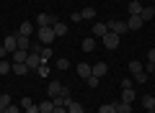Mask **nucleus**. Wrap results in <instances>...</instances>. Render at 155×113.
<instances>
[{"mask_svg":"<svg viewBox=\"0 0 155 113\" xmlns=\"http://www.w3.org/2000/svg\"><path fill=\"white\" fill-rule=\"evenodd\" d=\"M93 49H96V39L93 36H88V39H83V52H93Z\"/></svg>","mask_w":155,"mask_h":113,"instance_id":"nucleus-23","label":"nucleus"},{"mask_svg":"<svg viewBox=\"0 0 155 113\" xmlns=\"http://www.w3.org/2000/svg\"><path fill=\"white\" fill-rule=\"evenodd\" d=\"M132 85H134L132 77H124V80H122V90H127V87H132Z\"/></svg>","mask_w":155,"mask_h":113,"instance_id":"nucleus-33","label":"nucleus"},{"mask_svg":"<svg viewBox=\"0 0 155 113\" xmlns=\"http://www.w3.org/2000/svg\"><path fill=\"white\" fill-rule=\"evenodd\" d=\"M31 39L28 36H21V33H18V49H23V52H28V49H31Z\"/></svg>","mask_w":155,"mask_h":113,"instance_id":"nucleus-18","label":"nucleus"},{"mask_svg":"<svg viewBox=\"0 0 155 113\" xmlns=\"http://www.w3.org/2000/svg\"><path fill=\"white\" fill-rule=\"evenodd\" d=\"M52 113H67V108L65 105H54V111H52Z\"/></svg>","mask_w":155,"mask_h":113,"instance_id":"nucleus-39","label":"nucleus"},{"mask_svg":"<svg viewBox=\"0 0 155 113\" xmlns=\"http://www.w3.org/2000/svg\"><path fill=\"white\" fill-rule=\"evenodd\" d=\"M13 72H16V75H26L28 67H26V64H13Z\"/></svg>","mask_w":155,"mask_h":113,"instance_id":"nucleus-30","label":"nucleus"},{"mask_svg":"<svg viewBox=\"0 0 155 113\" xmlns=\"http://www.w3.org/2000/svg\"><path fill=\"white\" fill-rule=\"evenodd\" d=\"M106 33H109V26L101 23V21H96V23H93V36H101V39H104Z\"/></svg>","mask_w":155,"mask_h":113,"instance_id":"nucleus-13","label":"nucleus"},{"mask_svg":"<svg viewBox=\"0 0 155 113\" xmlns=\"http://www.w3.org/2000/svg\"><path fill=\"white\" fill-rule=\"evenodd\" d=\"M78 75H80V77H91V64L80 62V64H78Z\"/></svg>","mask_w":155,"mask_h":113,"instance_id":"nucleus-25","label":"nucleus"},{"mask_svg":"<svg viewBox=\"0 0 155 113\" xmlns=\"http://www.w3.org/2000/svg\"><path fill=\"white\" fill-rule=\"evenodd\" d=\"M114 108H116V113H132V105L129 103H122V100H116Z\"/></svg>","mask_w":155,"mask_h":113,"instance_id":"nucleus-22","label":"nucleus"},{"mask_svg":"<svg viewBox=\"0 0 155 113\" xmlns=\"http://www.w3.org/2000/svg\"><path fill=\"white\" fill-rule=\"evenodd\" d=\"M85 82H88V87H93V90L98 87V77H93V75H91V77H85Z\"/></svg>","mask_w":155,"mask_h":113,"instance_id":"nucleus-32","label":"nucleus"},{"mask_svg":"<svg viewBox=\"0 0 155 113\" xmlns=\"http://www.w3.org/2000/svg\"><path fill=\"white\" fill-rule=\"evenodd\" d=\"M39 75H41V77H47V75H49V67H47V62H44V64H41V67H39Z\"/></svg>","mask_w":155,"mask_h":113,"instance_id":"nucleus-35","label":"nucleus"},{"mask_svg":"<svg viewBox=\"0 0 155 113\" xmlns=\"http://www.w3.org/2000/svg\"><path fill=\"white\" fill-rule=\"evenodd\" d=\"M106 72H109V64H106V62H96V64L91 67V75H93V77H98V80L106 75Z\"/></svg>","mask_w":155,"mask_h":113,"instance_id":"nucleus-5","label":"nucleus"},{"mask_svg":"<svg viewBox=\"0 0 155 113\" xmlns=\"http://www.w3.org/2000/svg\"><path fill=\"white\" fill-rule=\"evenodd\" d=\"M67 67H70V62H67L65 57H60V59H57V70H67Z\"/></svg>","mask_w":155,"mask_h":113,"instance_id":"nucleus-31","label":"nucleus"},{"mask_svg":"<svg viewBox=\"0 0 155 113\" xmlns=\"http://www.w3.org/2000/svg\"><path fill=\"white\" fill-rule=\"evenodd\" d=\"M26 113H41V111H39V105H34V103H31V105L26 108Z\"/></svg>","mask_w":155,"mask_h":113,"instance_id":"nucleus-38","label":"nucleus"},{"mask_svg":"<svg viewBox=\"0 0 155 113\" xmlns=\"http://www.w3.org/2000/svg\"><path fill=\"white\" fill-rule=\"evenodd\" d=\"M11 57H13V64H26V59H28V52H23V49H16V52H13Z\"/></svg>","mask_w":155,"mask_h":113,"instance_id":"nucleus-10","label":"nucleus"},{"mask_svg":"<svg viewBox=\"0 0 155 113\" xmlns=\"http://www.w3.org/2000/svg\"><path fill=\"white\" fill-rule=\"evenodd\" d=\"M140 18H142V21H153V18H155V8H142Z\"/></svg>","mask_w":155,"mask_h":113,"instance_id":"nucleus-24","label":"nucleus"},{"mask_svg":"<svg viewBox=\"0 0 155 113\" xmlns=\"http://www.w3.org/2000/svg\"><path fill=\"white\" fill-rule=\"evenodd\" d=\"M147 62H155V49H150V52H147Z\"/></svg>","mask_w":155,"mask_h":113,"instance_id":"nucleus-40","label":"nucleus"},{"mask_svg":"<svg viewBox=\"0 0 155 113\" xmlns=\"http://www.w3.org/2000/svg\"><path fill=\"white\" fill-rule=\"evenodd\" d=\"M31 103H34V100H31V98H21V103H18V105H21V108H23V111H26V108H28V105H31Z\"/></svg>","mask_w":155,"mask_h":113,"instance_id":"nucleus-36","label":"nucleus"},{"mask_svg":"<svg viewBox=\"0 0 155 113\" xmlns=\"http://www.w3.org/2000/svg\"><path fill=\"white\" fill-rule=\"evenodd\" d=\"M3 46L8 49V54H13L18 49V33H11V36H5V41H3Z\"/></svg>","mask_w":155,"mask_h":113,"instance_id":"nucleus-7","label":"nucleus"},{"mask_svg":"<svg viewBox=\"0 0 155 113\" xmlns=\"http://www.w3.org/2000/svg\"><path fill=\"white\" fill-rule=\"evenodd\" d=\"M54 21H57V18L49 16V13H39V16H36V28H41V26H54Z\"/></svg>","mask_w":155,"mask_h":113,"instance_id":"nucleus-4","label":"nucleus"},{"mask_svg":"<svg viewBox=\"0 0 155 113\" xmlns=\"http://www.w3.org/2000/svg\"><path fill=\"white\" fill-rule=\"evenodd\" d=\"M52 28H54L57 36H65V33H67V23L65 21H54V26H52Z\"/></svg>","mask_w":155,"mask_h":113,"instance_id":"nucleus-21","label":"nucleus"},{"mask_svg":"<svg viewBox=\"0 0 155 113\" xmlns=\"http://www.w3.org/2000/svg\"><path fill=\"white\" fill-rule=\"evenodd\" d=\"M80 18H83V21H91V18H96V8H83V11H80Z\"/></svg>","mask_w":155,"mask_h":113,"instance_id":"nucleus-26","label":"nucleus"},{"mask_svg":"<svg viewBox=\"0 0 155 113\" xmlns=\"http://www.w3.org/2000/svg\"><path fill=\"white\" fill-rule=\"evenodd\" d=\"M0 57H8V49L5 46H0Z\"/></svg>","mask_w":155,"mask_h":113,"instance_id":"nucleus-41","label":"nucleus"},{"mask_svg":"<svg viewBox=\"0 0 155 113\" xmlns=\"http://www.w3.org/2000/svg\"><path fill=\"white\" fill-rule=\"evenodd\" d=\"M98 113H116V108H114V103H106V105L98 108Z\"/></svg>","mask_w":155,"mask_h":113,"instance_id":"nucleus-29","label":"nucleus"},{"mask_svg":"<svg viewBox=\"0 0 155 113\" xmlns=\"http://www.w3.org/2000/svg\"><path fill=\"white\" fill-rule=\"evenodd\" d=\"M39 111H41V113H52V111H54V100H52V98L41 100V103H39Z\"/></svg>","mask_w":155,"mask_h":113,"instance_id":"nucleus-17","label":"nucleus"},{"mask_svg":"<svg viewBox=\"0 0 155 113\" xmlns=\"http://www.w3.org/2000/svg\"><path fill=\"white\" fill-rule=\"evenodd\" d=\"M127 13H129V16H140V13H142V5H140V0H129Z\"/></svg>","mask_w":155,"mask_h":113,"instance_id":"nucleus-16","label":"nucleus"},{"mask_svg":"<svg viewBox=\"0 0 155 113\" xmlns=\"http://www.w3.org/2000/svg\"><path fill=\"white\" fill-rule=\"evenodd\" d=\"M145 72H147V75H155V62H147V64H145Z\"/></svg>","mask_w":155,"mask_h":113,"instance_id":"nucleus-37","label":"nucleus"},{"mask_svg":"<svg viewBox=\"0 0 155 113\" xmlns=\"http://www.w3.org/2000/svg\"><path fill=\"white\" fill-rule=\"evenodd\" d=\"M34 31H36V28H34V23H31V21H23V23H21V28H18V33H21V36H28V39L34 36Z\"/></svg>","mask_w":155,"mask_h":113,"instance_id":"nucleus-11","label":"nucleus"},{"mask_svg":"<svg viewBox=\"0 0 155 113\" xmlns=\"http://www.w3.org/2000/svg\"><path fill=\"white\" fill-rule=\"evenodd\" d=\"M129 72H132V75H142V72H145V64H140L137 59H132V62H129Z\"/></svg>","mask_w":155,"mask_h":113,"instance_id":"nucleus-19","label":"nucleus"},{"mask_svg":"<svg viewBox=\"0 0 155 113\" xmlns=\"http://www.w3.org/2000/svg\"><path fill=\"white\" fill-rule=\"evenodd\" d=\"M65 108H67V113H85V111H83V105H80L78 100H70Z\"/></svg>","mask_w":155,"mask_h":113,"instance_id":"nucleus-20","label":"nucleus"},{"mask_svg":"<svg viewBox=\"0 0 155 113\" xmlns=\"http://www.w3.org/2000/svg\"><path fill=\"white\" fill-rule=\"evenodd\" d=\"M54 54H52V46H41V62H47V59H52Z\"/></svg>","mask_w":155,"mask_h":113,"instance_id":"nucleus-28","label":"nucleus"},{"mask_svg":"<svg viewBox=\"0 0 155 113\" xmlns=\"http://www.w3.org/2000/svg\"><path fill=\"white\" fill-rule=\"evenodd\" d=\"M104 46H106V49H116V46H119V33L109 31V33L104 36Z\"/></svg>","mask_w":155,"mask_h":113,"instance_id":"nucleus-6","label":"nucleus"},{"mask_svg":"<svg viewBox=\"0 0 155 113\" xmlns=\"http://www.w3.org/2000/svg\"><path fill=\"white\" fill-rule=\"evenodd\" d=\"M142 108L147 113H155V98L153 95H142Z\"/></svg>","mask_w":155,"mask_h":113,"instance_id":"nucleus-15","label":"nucleus"},{"mask_svg":"<svg viewBox=\"0 0 155 113\" xmlns=\"http://www.w3.org/2000/svg\"><path fill=\"white\" fill-rule=\"evenodd\" d=\"M8 72H13V64L3 59V62H0V75H8Z\"/></svg>","mask_w":155,"mask_h":113,"instance_id":"nucleus-27","label":"nucleus"},{"mask_svg":"<svg viewBox=\"0 0 155 113\" xmlns=\"http://www.w3.org/2000/svg\"><path fill=\"white\" fill-rule=\"evenodd\" d=\"M142 18H140V16H129L127 18V28H129V31H140V28H142Z\"/></svg>","mask_w":155,"mask_h":113,"instance_id":"nucleus-9","label":"nucleus"},{"mask_svg":"<svg viewBox=\"0 0 155 113\" xmlns=\"http://www.w3.org/2000/svg\"><path fill=\"white\" fill-rule=\"evenodd\" d=\"M106 26H109V31L119 33V36H122V33H127V31H129V28H127V21H109V23H106Z\"/></svg>","mask_w":155,"mask_h":113,"instance_id":"nucleus-3","label":"nucleus"},{"mask_svg":"<svg viewBox=\"0 0 155 113\" xmlns=\"http://www.w3.org/2000/svg\"><path fill=\"white\" fill-rule=\"evenodd\" d=\"M36 39L44 44V46H49V44L57 39V33H54V28H52V26H41V28H36Z\"/></svg>","mask_w":155,"mask_h":113,"instance_id":"nucleus-1","label":"nucleus"},{"mask_svg":"<svg viewBox=\"0 0 155 113\" xmlns=\"http://www.w3.org/2000/svg\"><path fill=\"white\" fill-rule=\"evenodd\" d=\"M134 98H137V93H134V87H127V90H122V103H129L132 105Z\"/></svg>","mask_w":155,"mask_h":113,"instance_id":"nucleus-14","label":"nucleus"},{"mask_svg":"<svg viewBox=\"0 0 155 113\" xmlns=\"http://www.w3.org/2000/svg\"><path fill=\"white\" fill-rule=\"evenodd\" d=\"M60 90H62V85L57 80H52L49 85H47V95H49V98H57V95H60Z\"/></svg>","mask_w":155,"mask_h":113,"instance_id":"nucleus-12","label":"nucleus"},{"mask_svg":"<svg viewBox=\"0 0 155 113\" xmlns=\"http://www.w3.org/2000/svg\"><path fill=\"white\" fill-rule=\"evenodd\" d=\"M41 64H44V62H41V54H36V52H28V59H26L28 72H31V70H39Z\"/></svg>","mask_w":155,"mask_h":113,"instance_id":"nucleus-2","label":"nucleus"},{"mask_svg":"<svg viewBox=\"0 0 155 113\" xmlns=\"http://www.w3.org/2000/svg\"><path fill=\"white\" fill-rule=\"evenodd\" d=\"M52 100H54V105H67V103L72 100V98H70V90H67V87H62V90H60V95H57V98H52Z\"/></svg>","mask_w":155,"mask_h":113,"instance_id":"nucleus-8","label":"nucleus"},{"mask_svg":"<svg viewBox=\"0 0 155 113\" xmlns=\"http://www.w3.org/2000/svg\"><path fill=\"white\" fill-rule=\"evenodd\" d=\"M5 113H21V105H16V103H11V105L5 108Z\"/></svg>","mask_w":155,"mask_h":113,"instance_id":"nucleus-34","label":"nucleus"}]
</instances>
